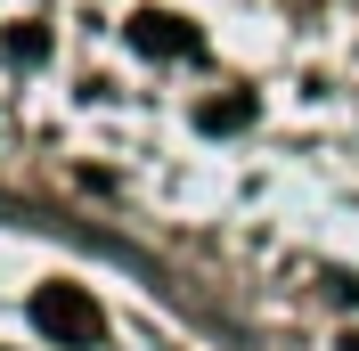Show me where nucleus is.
<instances>
[{"instance_id":"obj_4","label":"nucleus","mask_w":359,"mask_h":351,"mask_svg":"<svg viewBox=\"0 0 359 351\" xmlns=\"http://www.w3.org/2000/svg\"><path fill=\"white\" fill-rule=\"evenodd\" d=\"M8 58H17V66H41V58H49V33H41V25H8Z\"/></svg>"},{"instance_id":"obj_2","label":"nucleus","mask_w":359,"mask_h":351,"mask_svg":"<svg viewBox=\"0 0 359 351\" xmlns=\"http://www.w3.org/2000/svg\"><path fill=\"white\" fill-rule=\"evenodd\" d=\"M131 49H147V58H196L204 33L188 17H172V8H139L131 17Z\"/></svg>"},{"instance_id":"obj_3","label":"nucleus","mask_w":359,"mask_h":351,"mask_svg":"<svg viewBox=\"0 0 359 351\" xmlns=\"http://www.w3.org/2000/svg\"><path fill=\"white\" fill-rule=\"evenodd\" d=\"M196 123H204V131H245V123H253V98H204Z\"/></svg>"},{"instance_id":"obj_1","label":"nucleus","mask_w":359,"mask_h":351,"mask_svg":"<svg viewBox=\"0 0 359 351\" xmlns=\"http://www.w3.org/2000/svg\"><path fill=\"white\" fill-rule=\"evenodd\" d=\"M33 327H41L49 343H66V351H90L107 335V310L90 303V286H41V294H33Z\"/></svg>"}]
</instances>
